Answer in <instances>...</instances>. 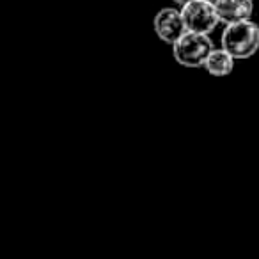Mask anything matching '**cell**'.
Returning a JSON list of instances; mask_svg holds the SVG:
<instances>
[{
	"instance_id": "5b68a950",
	"label": "cell",
	"mask_w": 259,
	"mask_h": 259,
	"mask_svg": "<svg viewBox=\"0 0 259 259\" xmlns=\"http://www.w3.org/2000/svg\"><path fill=\"white\" fill-rule=\"evenodd\" d=\"M215 9L219 15V22L229 25V23L250 20L254 13V2L252 0H217Z\"/></svg>"
},
{
	"instance_id": "52a82bcc",
	"label": "cell",
	"mask_w": 259,
	"mask_h": 259,
	"mask_svg": "<svg viewBox=\"0 0 259 259\" xmlns=\"http://www.w3.org/2000/svg\"><path fill=\"white\" fill-rule=\"evenodd\" d=\"M172 2L178 6V8H181V6H185L187 2H190V0H172Z\"/></svg>"
},
{
	"instance_id": "8992f818",
	"label": "cell",
	"mask_w": 259,
	"mask_h": 259,
	"mask_svg": "<svg viewBox=\"0 0 259 259\" xmlns=\"http://www.w3.org/2000/svg\"><path fill=\"white\" fill-rule=\"evenodd\" d=\"M202 68L211 76H227L234 69V59L224 48H213Z\"/></svg>"
},
{
	"instance_id": "6da1fadb",
	"label": "cell",
	"mask_w": 259,
	"mask_h": 259,
	"mask_svg": "<svg viewBox=\"0 0 259 259\" xmlns=\"http://www.w3.org/2000/svg\"><path fill=\"white\" fill-rule=\"evenodd\" d=\"M220 48L234 61L250 59L259 50V25L252 22V18L226 25L220 37Z\"/></svg>"
},
{
	"instance_id": "3957f363",
	"label": "cell",
	"mask_w": 259,
	"mask_h": 259,
	"mask_svg": "<svg viewBox=\"0 0 259 259\" xmlns=\"http://www.w3.org/2000/svg\"><path fill=\"white\" fill-rule=\"evenodd\" d=\"M187 30L199 34H211L219 27V15L215 4L209 0H190L180 8Z\"/></svg>"
},
{
	"instance_id": "277c9868",
	"label": "cell",
	"mask_w": 259,
	"mask_h": 259,
	"mask_svg": "<svg viewBox=\"0 0 259 259\" xmlns=\"http://www.w3.org/2000/svg\"><path fill=\"white\" fill-rule=\"evenodd\" d=\"M153 27H155V32H156V36H158V39L170 45V47L187 32L183 16H181V11L178 6L160 9L155 15Z\"/></svg>"
},
{
	"instance_id": "ba28073f",
	"label": "cell",
	"mask_w": 259,
	"mask_h": 259,
	"mask_svg": "<svg viewBox=\"0 0 259 259\" xmlns=\"http://www.w3.org/2000/svg\"><path fill=\"white\" fill-rule=\"evenodd\" d=\"M209 2H213V4H215V2H217V0H209Z\"/></svg>"
},
{
	"instance_id": "7a4b0ae2",
	"label": "cell",
	"mask_w": 259,
	"mask_h": 259,
	"mask_svg": "<svg viewBox=\"0 0 259 259\" xmlns=\"http://www.w3.org/2000/svg\"><path fill=\"white\" fill-rule=\"evenodd\" d=\"M213 41L208 34L187 32L172 45V55L176 62L185 68H202L208 59L209 52L213 50Z\"/></svg>"
}]
</instances>
